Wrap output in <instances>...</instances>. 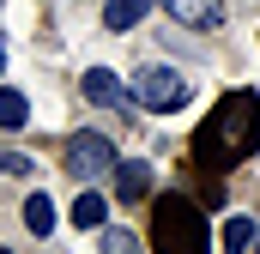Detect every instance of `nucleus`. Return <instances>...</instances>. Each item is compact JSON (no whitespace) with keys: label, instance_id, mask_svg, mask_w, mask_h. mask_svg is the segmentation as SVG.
<instances>
[{"label":"nucleus","instance_id":"f257e3e1","mask_svg":"<svg viewBox=\"0 0 260 254\" xmlns=\"http://www.w3.org/2000/svg\"><path fill=\"white\" fill-rule=\"evenodd\" d=\"M254 151H260V97L254 91L218 97V109L206 115V127H200V139H194V157L218 176V170H236Z\"/></svg>","mask_w":260,"mask_h":254},{"label":"nucleus","instance_id":"f03ea898","mask_svg":"<svg viewBox=\"0 0 260 254\" xmlns=\"http://www.w3.org/2000/svg\"><path fill=\"white\" fill-rule=\"evenodd\" d=\"M151 242L157 254H206V218L188 194H164L151 212Z\"/></svg>","mask_w":260,"mask_h":254},{"label":"nucleus","instance_id":"7ed1b4c3","mask_svg":"<svg viewBox=\"0 0 260 254\" xmlns=\"http://www.w3.org/2000/svg\"><path fill=\"white\" fill-rule=\"evenodd\" d=\"M188 79H182V67H145L139 79H133V97L145 103V109H157V115H170V109H182L188 103Z\"/></svg>","mask_w":260,"mask_h":254},{"label":"nucleus","instance_id":"20e7f679","mask_svg":"<svg viewBox=\"0 0 260 254\" xmlns=\"http://www.w3.org/2000/svg\"><path fill=\"white\" fill-rule=\"evenodd\" d=\"M109 170H115V139L109 133L85 127V133L67 139V176H109Z\"/></svg>","mask_w":260,"mask_h":254},{"label":"nucleus","instance_id":"39448f33","mask_svg":"<svg viewBox=\"0 0 260 254\" xmlns=\"http://www.w3.org/2000/svg\"><path fill=\"white\" fill-rule=\"evenodd\" d=\"M164 12L182 18L188 30H218V24H224V6H218V0H164Z\"/></svg>","mask_w":260,"mask_h":254},{"label":"nucleus","instance_id":"423d86ee","mask_svg":"<svg viewBox=\"0 0 260 254\" xmlns=\"http://www.w3.org/2000/svg\"><path fill=\"white\" fill-rule=\"evenodd\" d=\"M145 194H151V170H145V164H115V200H145Z\"/></svg>","mask_w":260,"mask_h":254},{"label":"nucleus","instance_id":"0eeeda50","mask_svg":"<svg viewBox=\"0 0 260 254\" xmlns=\"http://www.w3.org/2000/svg\"><path fill=\"white\" fill-rule=\"evenodd\" d=\"M85 97L109 109V103H121V79H115L109 67H91V73H85Z\"/></svg>","mask_w":260,"mask_h":254},{"label":"nucleus","instance_id":"6e6552de","mask_svg":"<svg viewBox=\"0 0 260 254\" xmlns=\"http://www.w3.org/2000/svg\"><path fill=\"white\" fill-rule=\"evenodd\" d=\"M145 12H151V0H109V6H103V24H109V30H133Z\"/></svg>","mask_w":260,"mask_h":254},{"label":"nucleus","instance_id":"1a4fd4ad","mask_svg":"<svg viewBox=\"0 0 260 254\" xmlns=\"http://www.w3.org/2000/svg\"><path fill=\"white\" fill-rule=\"evenodd\" d=\"M24 230H30V236H49V230H55V200H49V194H30V200H24Z\"/></svg>","mask_w":260,"mask_h":254},{"label":"nucleus","instance_id":"9d476101","mask_svg":"<svg viewBox=\"0 0 260 254\" xmlns=\"http://www.w3.org/2000/svg\"><path fill=\"white\" fill-rule=\"evenodd\" d=\"M254 230H260V218H224V254H248Z\"/></svg>","mask_w":260,"mask_h":254},{"label":"nucleus","instance_id":"9b49d317","mask_svg":"<svg viewBox=\"0 0 260 254\" xmlns=\"http://www.w3.org/2000/svg\"><path fill=\"white\" fill-rule=\"evenodd\" d=\"M103 218H109V206H103V194H79V200H73V224H79V230H97Z\"/></svg>","mask_w":260,"mask_h":254},{"label":"nucleus","instance_id":"f8f14e48","mask_svg":"<svg viewBox=\"0 0 260 254\" xmlns=\"http://www.w3.org/2000/svg\"><path fill=\"white\" fill-rule=\"evenodd\" d=\"M24 121H30V103L18 91H0V127H24Z\"/></svg>","mask_w":260,"mask_h":254},{"label":"nucleus","instance_id":"ddd939ff","mask_svg":"<svg viewBox=\"0 0 260 254\" xmlns=\"http://www.w3.org/2000/svg\"><path fill=\"white\" fill-rule=\"evenodd\" d=\"M103 254H139V242H133L127 230H109L103 236Z\"/></svg>","mask_w":260,"mask_h":254},{"label":"nucleus","instance_id":"4468645a","mask_svg":"<svg viewBox=\"0 0 260 254\" xmlns=\"http://www.w3.org/2000/svg\"><path fill=\"white\" fill-rule=\"evenodd\" d=\"M0 176H30V157H18V151H0Z\"/></svg>","mask_w":260,"mask_h":254},{"label":"nucleus","instance_id":"2eb2a0df","mask_svg":"<svg viewBox=\"0 0 260 254\" xmlns=\"http://www.w3.org/2000/svg\"><path fill=\"white\" fill-rule=\"evenodd\" d=\"M0 67H6V43H0Z\"/></svg>","mask_w":260,"mask_h":254},{"label":"nucleus","instance_id":"dca6fc26","mask_svg":"<svg viewBox=\"0 0 260 254\" xmlns=\"http://www.w3.org/2000/svg\"><path fill=\"white\" fill-rule=\"evenodd\" d=\"M254 248H260V230H254Z\"/></svg>","mask_w":260,"mask_h":254},{"label":"nucleus","instance_id":"f3484780","mask_svg":"<svg viewBox=\"0 0 260 254\" xmlns=\"http://www.w3.org/2000/svg\"><path fill=\"white\" fill-rule=\"evenodd\" d=\"M0 254H6V248H0Z\"/></svg>","mask_w":260,"mask_h":254}]
</instances>
